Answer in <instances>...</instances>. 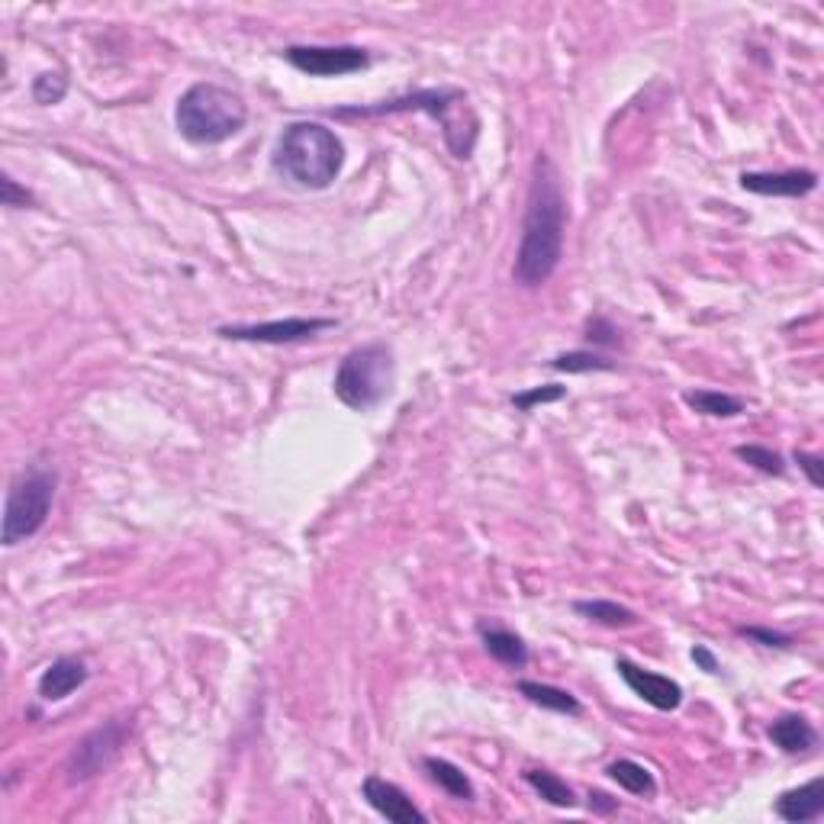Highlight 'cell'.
<instances>
[{"instance_id":"obj_19","label":"cell","mask_w":824,"mask_h":824,"mask_svg":"<svg viewBox=\"0 0 824 824\" xmlns=\"http://www.w3.org/2000/svg\"><path fill=\"white\" fill-rule=\"evenodd\" d=\"M573 613L583 616L593 625H603V628H631L638 625V613L621 606V603H613V599H580L573 603Z\"/></svg>"},{"instance_id":"obj_15","label":"cell","mask_w":824,"mask_h":824,"mask_svg":"<svg viewBox=\"0 0 824 824\" xmlns=\"http://www.w3.org/2000/svg\"><path fill=\"white\" fill-rule=\"evenodd\" d=\"M770 741L782 754H812L819 747V731L805 716H779L767 728Z\"/></svg>"},{"instance_id":"obj_14","label":"cell","mask_w":824,"mask_h":824,"mask_svg":"<svg viewBox=\"0 0 824 824\" xmlns=\"http://www.w3.org/2000/svg\"><path fill=\"white\" fill-rule=\"evenodd\" d=\"M772 812L789 824L819 822L824 815V782L822 779H812V782H805L799 789H786L776 799Z\"/></svg>"},{"instance_id":"obj_22","label":"cell","mask_w":824,"mask_h":824,"mask_svg":"<svg viewBox=\"0 0 824 824\" xmlns=\"http://www.w3.org/2000/svg\"><path fill=\"white\" fill-rule=\"evenodd\" d=\"M683 403L693 412H702V415H712V419H734V415L744 412V400H737L731 393H721V390H686Z\"/></svg>"},{"instance_id":"obj_3","label":"cell","mask_w":824,"mask_h":824,"mask_svg":"<svg viewBox=\"0 0 824 824\" xmlns=\"http://www.w3.org/2000/svg\"><path fill=\"white\" fill-rule=\"evenodd\" d=\"M249 123L245 101L213 81L187 88L174 106V126L191 146H219L239 136Z\"/></svg>"},{"instance_id":"obj_26","label":"cell","mask_w":824,"mask_h":824,"mask_svg":"<svg viewBox=\"0 0 824 824\" xmlns=\"http://www.w3.org/2000/svg\"><path fill=\"white\" fill-rule=\"evenodd\" d=\"M564 397H566V387H561V384H541V387H531V390L513 393V407L522 412H531L535 407L558 403V400H564Z\"/></svg>"},{"instance_id":"obj_31","label":"cell","mask_w":824,"mask_h":824,"mask_svg":"<svg viewBox=\"0 0 824 824\" xmlns=\"http://www.w3.org/2000/svg\"><path fill=\"white\" fill-rule=\"evenodd\" d=\"M586 805H590L593 815H613L618 809V799H613V796L603 792V789H590V792H586Z\"/></svg>"},{"instance_id":"obj_6","label":"cell","mask_w":824,"mask_h":824,"mask_svg":"<svg viewBox=\"0 0 824 824\" xmlns=\"http://www.w3.org/2000/svg\"><path fill=\"white\" fill-rule=\"evenodd\" d=\"M55 490H58V473L52 467H30L23 470L7 493V510H3V545L16 548L23 541H30L52 513L55 503Z\"/></svg>"},{"instance_id":"obj_13","label":"cell","mask_w":824,"mask_h":824,"mask_svg":"<svg viewBox=\"0 0 824 824\" xmlns=\"http://www.w3.org/2000/svg\"><path fill=\"white\" fill-rule=\"evenodd\" d=\"M88 676H91V670H88V664L81 657H58L39 676V686H36L39 699L43 702H61L75 689H81L88 683Z\"/></svg>"},{"instance_id":"obj_2","label":"cell","mask_w":824,"mask_h":824,"mask_svg":"<svg viewBox=\"0 0 824 824\" xmlns=\"http://www.w3.org/2000/svg\"><path fill=\"white\" fill-rule=\"evenodd\" d=\"M271 164L284 181L300 191H325L339 181L345 168V142L335 136V129L300 119L277 136Z\"/></svg>"},{"instance_id":"obj_23","label":"cell","mask_w":824,"mask_h":824,"mask_svg":"<svg viewBox=\"0 0 824 824\" xmlns=\"http://www.w3.org/2000/svg\"><path fill=\"white\" fill-rule=\"evenodd\" d=\"M551 367L558 374H599V370H616L618 364L599 352H590V348H576V352H564L558 358L551 360Z\"/></svg>"},{"instance_id":"obj_24","label":"cell","mask_w":824,"mask_h":824,"mask_svg":"<svg viewBox=\"0 0 824 824\" xmlns=\"http://www.w3.org/2000/svg\"><path fill=\"white\" fill-rule=\"evenodd\" d=\"M734 455L744 464H751L754 470L767 473V477H782L786 473V458L779 451L767 448V445H737Z\"/></svg>"},{"instance_id":"obj_4","label":"cell","mask_w":824,"mask_h":824,"mask_svg":"<svg viewBox=\"0 0 824 824\" xmlns=\"http://www.w3.org/2000/svg\"><path fill=\"white\" fill-rule=\"evenodd\" d=\"M464 106H467V94L464 91H458V88H438V91H415V94H407V98L374 103V106H345V110H335V116L355 119V116H393V113L419 110V113H428V116L442 119L445 142H448V149H451L455 158H470L480 123H477L473 113L461 116V119L451 116L455 110H464Z\"/></svg>"},{"instance_id":"obj_21","label":"cell","mask_w":824,"mask_h":824,"mask_svg":"<svg viewBox=\"0 0 824 824\" xmlns=\"http://www.w3.org/2000/svg\"><path fill=\"white\" fill-rule=\"evenodd\" d=\"M522 779L535 789V796L554 809H573L576 805V792L566 786V779H561L558 772L551 770H525Z\"/></svg>"},{"instance_id":"obj_28","label":"cell","mask_w":824,"mask_h":824,"mask_svg":"<svg viewBox=\"0 0 824 824\" xmlns=\"http://www.w3.org/2000/svg\"><path fill=\"white\" fill-rule=\"evenodd\" d=\"M737 634L747 638V641H754V644H760V648H776V651H786V648L796 644L792 634L776 631V628H760V625H744V628H737Z\"/></svg>"},{"instance_id":"obj_10","label":"cell","mask_w":824,"mask_h":824,"mask_svg":"<svg viewBox=\"0 0 824 824\" xmlns=\"http://www.w3.org/2000/svg\"><path fill=\"white\" fill-rule=\"evenodd\" d=\"M616 670L618 676L625 679V686H628L638 699H644L651 709H657V712H673V709L683 706V686H679L676 679L664 676V673L638 667V664H631L628 657H618Z\"/></svg>"},{"instance_id":"obj_18","label":"cell","mask_w":824,"mask_h":824,"mask_svg":"<svg viewBox=\"0 0 824 824\" xmlns=\"http://www.w3.org/2000/svg\"><path fill=\"white\" fill-rule=\"evenodd\" d=\"M422 770L428 772V779H432L442 792H448L451 799H458V802H473V799H477V789H473L470 776H467L458 764H451V760H445V757H425V760H422Z\"/></svg>"},{"instance_id":"obj_27","label":"cell","mask_w":824,"mask_h":824,"mask_svg":"<svg viewBox=\"0 0 824 824\" xmlns=\"http://www.w3.org/2000/svg\"><path fill=\"white\" fill-rule=\"evenodd\" d=\"M586 342L596 348H618L621 345V332L616 322H609L606 316H593L586 319Z\"/></svg>"},{"instance_id":"obj_5","label":"cell","mask_w":824,"mask_h":824,"mask_svg":"<svg viewBox=\"0 0 824 824\" xmlns=\"http://www.w3.org/2000/svg\"><path fill=\"white\" fill-rule=\"evenodd\" d=\"M393 380H397V364L393 352L384 342H370L352 348L332 380L335 400L342 407L355 412L377 410L390 393H393Z\"/></svg>"},{"instance_id":"obj_11","label":"cell","mask_w":824,"mask_h":824,"mask_svg":"<svg viewBox=\"0 0 824 824\" xmlns=\"http://www.w3.org/2000/svg\"><path fill=\"white\" fill-rule=\"evenodd\" d=\"M741 187L757 197H809L819 187V171L812 168H792V171H744Z\"/></svg>"},{"instance_id":"obj_25","label":"cell","mask_w":824,"mask_h":824,"mask_svg":"<svg viewBox=\"0 0 824 824\" xmlns=\"http://www.w3.org/2000/svg\"><path fill=\"white\" fill-rule=\"evenodd\" d=\"M68 94V78L61 71H43L39 78H33V101L39 106H55L65 101Z\"/></svg>"},{"instance_id":"obj_7","label":"cell","mask_w":824,"mask_h":824,"mask_svg":"<svg viewBox=\"0 0 824 824\" xmlns=\"http://www.w3.org/2000/svg\"><path fill=\"white\" fill-rule=\"evenodd\" d=\"M126 737H129V724H126V719L106 721L101 728H94L91 734H84V737L75 744V751H71V757H68V764H65L68 782H88V779H94V776L110 770V767L119 760Z\"/></svg>"},{"instance_id":"obj_9","label":"cell","mask_w":824,"mask_h":824,"mask_svg":"<svg viewBox=\"0 0 824 824\" xmlns=\"http://www.w3.org/2000/svg\"><path fill=\"white\" fill-rule=\"evenodd\" d=\"M284 58L309 78H342L370 65V52L360 46H290Z\"/></svg>"},{"instance_id":"obj_20","label":"cell","mask_w":824,"mask_h":824,"mask_svg":"<svg viewBox=\"0 0 824 824\" xmlns=\"http://www.w3.org/2000/svg\"><path fill=\"white\" fill-rule=\"evenodd\" d=\"M606 776L618 782V789H625V792H631V796H641V799H651L654 792H657V779H654V772L648 770L644 764H638V760H616V764H609L606 767Z\"/></svg>"},{"instance_id":"obj_16","label":"cell","mask_w":824,"mask_h":824,"mask_svg":"<svg viewBox=\"0 0 824 824\" xmlns=\"http://www.w3.org/2000/svg\"><path fill=\"white\" fill-rule=\"evenodd\" d=\"M518 696H525L531 706L545 709V712H558V716H583V702L570 693V689H561L554 683H538V679H518Z\"/></svg>"},{"instance_id":"obj_17","label":"cell","mask_w":824,"mask_h":824,"mask_svg":"<svg viewBox=\"0 0 824 824\" xmlns=\"http://www.w3.org/2000/svg\"><path fill=\"white\" fill-rule=\"evenodd\" d=\"M480 641H483L487 654H490L496 664H503V667L522 670L528 664V648H525V641H522L515 631H510V628H487V625H480Z\"/></svg>"},{"instance_id":"obj_8","label":"cell","mask_w":824,"mask_h":824,"mask_svg":"<svg viewBox=\"0 0 824 824\" xmlns=\"http://www.w3.org/2000/svg\"><path fill=\"white\" fill-rule=\"evenodd\" d=\"M335 319H307V316H290V319H267V322H245V325H219L216 335L229 342H252V345H294L316 339L319 332L332 329Z\"/></svg>"},{"instance_id":"obj_12","label":"cell","mask_w":824,"mask_h":824,"mask_svg":"<svg viewBox=\"0 0 824 824\" xmlns=\"http://www.w3.org/2000/svg\"><path fill=\"white\" fill-rule=\"evenodd\" d=\"M360 796H364V802L377 812V815H384L387 822L393 824H425L428 822V815L412 802L410 796L397 786V782H390V779H384V776H367L364 782H360Z\"/></svg>"},{"instance_id":"obj_32","label":"cell","mask_w":824,"mask_h":824,"mask_svg":"<svg viewBox=\"0 0 824 824\" xmlns=\"http://www.w3.org/2000/svg\"><path fill=\"white\" fill-rule=\"evenodd\" d=\"M689 657H693V664L702 670V673H709V676H719L721 664L719 657L706 648V644H696L693 651H689Z\"/></svg>"},{"instance_id":"obj_30","label":"cell","mask_w":824,"mask_h":824,"mask_svg":"<svg viewBox=\"0 0 824 824\" xmlns=\"http://www.w3.org/2000/svg\"><path fill=\"white\" fill-rule=\"evenodd\" d=\"M792 461L799 464V470H802V473L809 477V483H812L815 490H822V487H824V470H822L824 464H822V458H819V455H809V451H796V455H792Z\"/></svg>"},{"instance_id":"obj_1","label":"cell","mask_w":824,"mask_h":824,"mask_svg":"<svg viewBox=\"0 0 824 824\" xmlns=\"http://www.w3.org/2000/svg\"><path fill=\"white\" fill-rule=\"evenodd\" d=\"M566 197L558 164L545 152H538L531 164V184L522 219V242L515 252L513 281L525 290L545 287L564 258Z\"/></svg>"},{"instance_id":"obj_29","label":"cell","mask_w":824,"mask_h":824,"mask_svg":"<svg viewBox=\"0 0 824 824\" xmlns=\"http://www.w3.org/2000/svg\"><path fill=\"white\" fill-rule=\"evenodd\" d=\"M0 204L10 206V209H16V206H30L33 204V194H30L26 187H20L10 174H3V178H0Z\"/></svg>"}]
</instances>
